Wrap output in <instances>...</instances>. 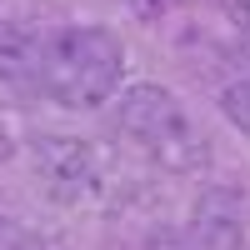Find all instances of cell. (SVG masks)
I'll list each match as a JSON object with an SVG mask.
<instances>
[{"instance_id": "4", "label": "cell", "mask_w": 250, "mask_h": 250, "mask_svg": "<svg viewBox=\"0 0 250 250\" xmlns=\"http://www.w3.org/2000/svg\"><path fill=\"white\" fill-rule=\"evenodd\" d=\"M190 235L200 250H245L250 200L240 185H205L190 205Z\"/></svg>"}, {"instance_id": "1", "label": "cell", "mask_w": 250, "mask_h": 250, "mask_svg": "<svg viewBox=\"0 0 250 250\" xmlns=\"http://www.w3.org/2000/svg\"><path fill=\"white\" fill-rule=\"evenodd\" d=\"M125 75V45L105 25H65L40 45V90L60 110H100Z\"/></svg>"}, {"instance_id": "8", "label": "cell", "mask_w": 250, "mask_h": 250, "mask_svg": "<svg viewBox=\"0 0 250 250\" xmlns=\"http://www.w3.org/2000/svg\"><path fill=\"white\" fill-rule=\"evenodd\" d=\"M10 155H15V135H10V125L0 120V165H5Z\"/></svg>"}, {"instance_id": "7", "label": "cell", "mask_w": 250, "mask_h": 250, "mask_svg": "<svg viewBox=\"0 0 250 250\" xmlns=\"http://www.w3.org/2000/svg\"><path fill=\"white\" fill-rule=\"evenodd\" d=\"M140 250H200V245H195L190 230H180V225H155Z\"/></svg>"}, {"instance_id": "2", "label": "cell", "mask_w": 250, "mask_h": 250, "mask_svg": "<svg viewBox=\"0 0 250 250\" xmlns=\"http://www.w3.org/2000/svg\"><path fill=\"white\" fill-rule=\"evenodd\" d=\"M115 125H120V135L140 140L170 175H190L210 160V140L185 115L180 95L155 85V80H135L115 95Z\"/></svg>"}, {"instance_id": "6", "label": "cell", "mask_w": 250, "mask_h": 250, "mask_svg": "<svg viewBox=\"0 0 250 250\" xmlns=\"http://www.w3.org/2000/svg\"><path fill=\"white\" fill-rule=\"evenodd\" d=\"M220 115L235 125L240 135H250V75H240V80H230V85L220 90Z\"/></svg>"}, {"instance_id": "5", "label": "cell", "mask_w": 250, "mask_h": 250, "mask_svg": "<svg viewBox=\"0 0 250 250\" xmlns=\"http://www.w3.org/2000/svg\"><path fill=\"white\" fill-rule=\"evenodd\" d=\"M0 85L5 90L40 85V45H30L20 30L0 35Z\"/></svg>"}, {"instance_id": "3", "label": "cell", "mask_w": 250, "mask_h": 250, "mask_svg": "<svg viewBox=\"0 0 250 250\" xmlns=\"http://www.w3.org/2000/svg\"><path fill=\"white\" fill-rule=\"evenodd\" d=\"M30 165H35V180L45 185V195L60 205L85 200L100 185V155L80 135H60V130L30 135Z\"/></svg>"}]
</instances>
